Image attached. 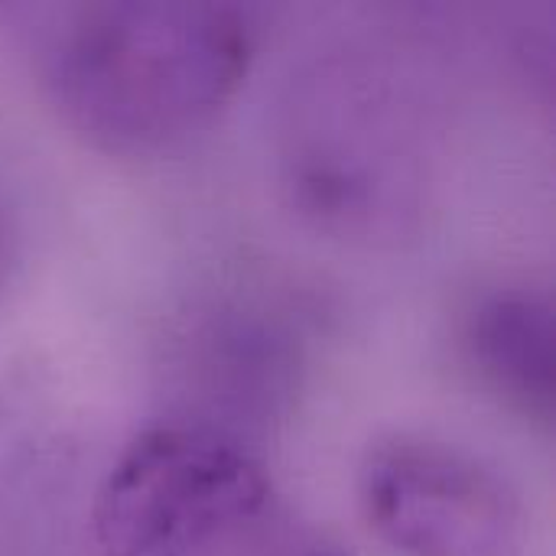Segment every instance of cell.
<instances>
[{"mask_svg": "<svg viewBox=\"0 0 556 556\" xmlns=\"http://www.w3.org/2000/svg\"><path fill=\"white\" fill-rule=\"evenodd\" d=\"M257 49L248 7L104 0L72 10L46 46V88L94 147L156 153L208 127Z\"/></svg>", "mask_w": 556, "mask_h": 556, "instance_id": "cell-1", "label": "cell"}, {"mask_svg": "<svg viewBox=\"0 0 556 556\" xmlns=\"http://www.w3.org/2000/svg\"><path fill=\"white\" fill-rule=\"evenodd\" d=\"M270 476L235 437L153 424L108 466L91 528L104 556H199L264 515Z\"/></svg>", "mask_w": 556, "mask_h": 556, "instance_id": "cell-2", "label": "cell"}, {"mask_svg": "<svg viewBox=\"0 0 556 556\" xmlns=\"http://www.w3.org/2000/svg\"><path fill=\"white\" fill-rule=\"evenodd\" d=\"M358 505L404 556H518L525 502L485 459L430 437L394 433L358 463Z\"/></svg>", "mask_w": 556, "mask_h": 556, "instance_id": "cell-3", "label": "cell"}, {"mask_svg": "<svg viewBox=\"0 0 556 556\" xmlns=\"http://www.w3.org/2000/svg\"><path fill=\"white\" fill-rule=\"evenodd\" d=\"M463 349L479 381L528 417L551 420L556 391L554 296L534 283L485 290L466 313Z\"/></svg>", "mask_w": 556, "mask_h": 556, "instance_id": "cell-4", "label": "cell"}, {"mask_svg": "<svg viewBox=\"0 0 556 556\" xmlns=\"http://www.w3.org/2000/svg\"><path fill=\"white\" fill-rule=\"evenodd\" d=\"M277 556H352L339 541H332V538H319V534H313V538H300V541H293L287 551H280Z\"/></svg>", "mask_w": 556, "mask_h": 556, "instance_id": "cell-5", "label": "cell"}, {"mask_svg": "<svg viewBox=\"0 0 556 556\" xmlns=\"http://www.w3.org/2000/svg\"><path fill=\"white\" fill-rule=\"evenodd\" d=\"M0 261H3V231H0Z\"/></svg>", "mask_w": 556, "mask_h": 556, "instance_id": "cell-6", "label": "cell"}]
</instances>
